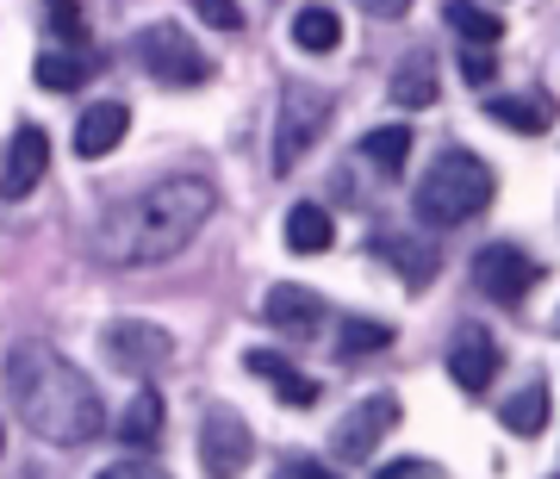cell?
<instances>
[{"instance_id": "1", "label": "cell", "mask_w": 560, "mask_h": 479, "mask_svg": "<svg viewBox=\"0 0 560 479\" xmlns=\"http://www.w3.org/2000/svg\"><path fill=\"white\" fill-rule=\"evenodd\" d=\"M219 212V194L206 175H162L143 194L119 200L94 231V256L113 268H150V261L180 256Z\"/></svg>"}, {"instance_id": "2", "label": "cell", "mask_w": 560, "mask_h": 479, "mask_svg": "<svg viewBox=\"0 0 560 479\" xmlns=\"http://www.w3.org/2000/svg\"><path fill=\"white\" fill-rule=\"evenodd\" d=\"M7 393L32 423V436L57 442V448H88L106 430V405L94 379L75 361H62L50 342H20L7 349Z\"/></svg>"}, {"instance_id": "3", "label": "cell", "mask_w": 560, "mask_h": 479, "mask_svg": "<svg viewBox=\"0 0 560 479\" xmlns=\"http://www.w3.org/2000/svg\"><path fill=\"white\" fill-rule=\"evenodd\" d=\"M486 206H492V168H486L474 150H442V156L418 175V194H411V212H418L430 231L480 219Z\"/></svg>"}, {"instance_id": "4", "label": "cell", "mask_w": 560, "mask_h": 479, "mask_svg": "<svg viewBox=\"0 0 560 479\" xmlns=\"http://www.w3.org/2000/svg\"><path fill=\"white\" fill-rule=\"evenodd\" d=\"M324 125H330V94L312 87V81H287L280 87V113H275V175H293L312 156Z\"/></svg>"}, {"instance_id": "5", "label": "cell", "mask_w": 560, "mask_h": 479, "mask_svg": "<svg viewBox=\"0 0 560 479\" xmlns=\"http://www.w3.org/2000/svg\"><path fill=\"white\" fill-rule=\"evenodd\" d=\"M138 62L162 81V87H200V81H212L206 50L187 38L180 25H143L138 32Z\"/></svg>"}, {"instance_id": "6", "label": "cell", "mask_w": 560, "mask_h": 479, "mask_svg": "<svg viewBox=\"0 0 560 479\" xmlns=\"http://www.w3.org/2000/svg\"><path fill=\"white\" fill-rule=\"evenodd\" d=\"M536 256L529 249H517V243H486L480 256H474V287H480L492 305H523L529 293H536Z\"/></svg>"}, {"instance_id": "7", "label": "cell", "mask_w": 560, "mask_h": 479, "mask_svg": "<svg viewBox=\"0 0 560 479\" xmlns=\"http://www.w3.org/2000/svg\"><path fill=\"white\" fill-rule=\"evenodd\" d=\"M393 430H399V399H393V393H374V399L349 405V418L330 430V455L349 460V467H361Z\"/></svg>"}, {"instance_id": "8", "label": "cell", "mask_w": 560, "mask_h": 479, "mask_svg": "<svg viewBox=\"0 0 560 479\" xmlns=\"http://www.w3.org/2000/svg\"><path fill=\"white\" fill-rule=\"evenodd\" d=\"M101 349H106L113 367H125V374H156L162 361L175 355V337L150 318H119V324H106Z\"/></svg>"}, {"instance_id": "9", "label": "cell", "mask_w": 560, "mask_h": 479, "mask_svg": "<svg viewBox=\"0 0 560 479\" xmlns=\"http://www.w3.org/2000/svg\"><path fill=\"white\" fill-rule=\"evenodd\" d=\"M492 374H499V337L486 324H460L455 337H448V379L467 399H480L486 386H492Z\"/></svg>"}, {"instance_id": "10", "label": "cell", "mask_w": 560, "mask_h": 479, "mask_svg": "<svg viewBox=\"0 0 560 479\" xmlns=\"http://www.w3.org/2000/svg\"><path fill=\"white\" fill-rule=\"evenodd\" d=\"M200 460L206 474H243L249 460H256V436H249V423L237 418V411H206L200 423Z\"/></svg>"}, {"instance_id": "11", "label": "cell", "mask_w": 560, "mask_h": 479, "mask_svg": "<svg viewBox=\"0 0 560 479\" xmlns=\"http://www.w3.org/2000/svg\"><path fill=\"white\" fill-rule=\"evenodd\" d=\"M44 168H50V138L38 125H20L13 143H7V156H0V200H25L44 180Z\"/></svg>"}, {"instance_id": "12", "label": "cell", "mask_w": 560, "mask_h": 479, "mask_svg": "<svg viewBox=\"0 0 560 479\" xmlns=\"http://www.w3.org/2000/svg\"><path fill=\"white\" fill-rule=\"evenodd\" d=\"M261 318L275 324L280 337H318L324 330V300L312 293V287H293V280H280V287H268V300H261Z\"/></svg>"}, {"instance_id": "13", "label": "cell", "mask_w": 560, "mask_h": 479, "mask_svg": "<svg viewBox=\"0 0 560 479\" xmlns=\"http://www.w3.org/2000/svg\"><path fill=\"white\" fill-rule=\"evenodd\" d=\"M243 367H249L261 386H275V399L293 405V411H312V405H318V379L300 374V367H293L287 355H275V349H249V355H243Z\"/></svg>"}, {"instance_id": "14", "label": "cell", "mask_w": 560, "mask_h": 479, "mask_svg": "<svg viewBox=\"0 0 560 479\" xmlns=\"http://www.w3.org/2000/svg\"><path fill=\"white\" fill-rule=\"evenodd\" d=\"M125 131H131V106L125 101H94L88 113H81V125H75V156H113L125 143Z\"/></svg>"}, {"instance_id": "15", "label": "cell", "mask_w": 560, "mask_h": 479, "mask_svg": "<svg viewBox=\"0 0 560 479\" xmlns=\"http://www.w3.org/2000/svg\"><path fill=\"white\" fill-rule=\"evenodd\" d=\"M393 268L405 274V287H430V274L442 268V256H436V243L430 237H411V231H381V243H374Z\"/></svg>"}, {"instance_id": "16", "label": "cell", "mask_w": 560, "mask_h": 479, "mask_svg": "<svg viewBox=\"0 0 560 479\" xmlns=\"http://www.w3.org/2000/svg\"><path fill=\"white\" fill-rule=\"evenodd\" d=\"M486 119H499L504 131H523V138H541L555 125V101L548 94H492Z\"/></svg>"}, {"instance_id": "17", "label": "cell", "mask_w": 560, "mask_h": 479, "mask_svg": "<svg viewBox=\"0 0 560 479\" xmlns=\"http://www.w3.org/2000/svg\"><path fill=\"white\" fill-rule=\"evenodd\" d=\"M442 81H436V57L430 50H411V57L393 69V101L411 106V113H423V106H436Z\"/></svg>"}, {"instance_id": "18", "label": "cell", "mask_w": 560, "mask_h": 479, "mask_svg": "<svg viewBox=\"0 0 560 479\" xmlns=\"http://www.w3.org/2000/svg\"><path fill=\"white\" fill-rule=\"evenodd\" d=\"M330 243H337V224H330L324 206L300 200L293 212H287V249H293V256H324Z\"/></svg>"}, {"instance_id": "19", "label": "cell", "mask_w": 560, "mask_h": 479, "mask_svg": "<svg viewBox=\"0 0 560 479\" xmlns=\"http://www.w3.org/2000/svg\"><path fill=\"white\" fill-rule=\"evenodd\" d=\"M504 430L523 436V442L548 430V379H523L517 393L504 399Z\"/></svg>"}, {"instance_id": "20", "label": "cell", "mask_w": 560, "mask_h": 479, "mask_svg": "<svg viewBox=\"0 0 560 479\" xmlns=\"http://www.w3.org/2000/svg\"><path fill=\"white\" fill-rule=\"evenodd\" d=\"M442 20H448V32H455L460 44H499L504 38V20L492 7H480V0H448Z\"/></svg>"}, {"instance_id": "21", "label": "cell", "mask_w": 560, "mask_h": 479, "mask_svg": "<svg viewBox=\"0 0 560 479\" xmlns=\"http://www.w3.org/2000/svg\"><path fill=\"white\" fill-rule=\"evenodd\" d=\"M293 44H300L305 57H330L342 44L337 13H330V7H300V13H293Z\"/></svg>"}, {"instance_id": "22", "label": "cell", "mask_w": 560, "mask_h": 479, "mask_svg": "<svg viewBox=\"0 0 560 479\" xmlns=\"http://www.w3.org/2000/svg\"><path fill=\"white\" fill-rule=\"evenodd\" d=\"M361 156L374 162L381 175H405V162H411V125H381V131H368V138H361Z\"/></svg>"}, {"instance_id": "23", "label": "cell", "mask_w": 560, "mask_h": 479, "mask_svg": "<svg viewBox=\"0 0 560 479\" xmlns=\"http://www.w3.org/2000/svg\"><path fill=\"white\" fill-rule=\"evenodd\" d=\"M119 436L131 442V448H156V442H162V393H150V386H143L138 399L125 405Z\"/></svg>"}, {"instance_id": "24", "label": "cell", "mask_w": 560, "mask_h": 479, "mask_svg": "<svg viewBox=\"0 0 560 479\" xmlns=\"http://www.w3.org/2000/svg\"><path fill=\"white\" fill-rule=\"evenodd\" d=\"M32 75H38L44 94H75L81 81H88V57L81 50H44Z\"/></svg>"}, {"instance_id": "25", "label": "cell", "mask_w": 560, "mask_h": 479, "mask_svg": "<svg viewBox=\"0 0 560 479\" xmlns=\"http://www.w3.org/2000/svg\"><path fill=\"white\" fill-rule=\"evenodd\" d=\"M386 342H393V324H381V318H349V324H342V337H337V355L355 361V355H374V349H386Z\"/></svg>"}, {"instance_id": "26", "label": "cell", "mask_w": 560, "mask_h": 479, "mask_svg": "<svg viewBox=\"0 0 560 479\" xmlns=\"http://www.w3.org/2000/svg\"><path fill=\"white\" fill-rule=\"evenodd\" d=\"M44 25L57 32L62 44H88V20H81V0H44Z\"/></svg>"}, {"instance_id": "27", "label": "cell", "mask_w": 560, "mask_h": 479, "mask_svg": "<svg viewBox=\"0 0 560 479\" xmlns=\"http://www.w3.org/2000/svg\"><path fill=\"white\" fill-rule=\"evenodd\" d=\"M187 7H194L212 32H243V7L237 0H187Z\"/></svg>"}, {"instance_id": "28", "label": "cell", "mask_w": 560, "mask_h": 479, "mask_svg": "<svg viewBox=\"0 0 560 479\" xmlns=\"http://www.w3.org/2000/svg\"><path fill=\"white\" fill-rule=\"evenodd\" d=\"M492 75H499V69H492V44H460V81L486 87Z\"/></svg>"}, {"instance_id": "29", "label": "cell", "mask_w": 560, "mask_h": 479, "mask_svg": "<svg viewBox=\"0 0 560 479\" xmlns=\"http://www.w3.org/2000/svg\"><path fill=\"white\" fill-rule=\"evenodd\" d=\"M430 474H436L430 460H386V467H381L374 479H430Z\"/></svg>"}, {"instance_id": "30", "label": "cell", "mask_w": 560, "mask_h": 479, "mask_svg": "<svg viewBox=\"0 0 560 479\" xmlns=\"http://www.w3.org/2000/svg\"><path fill=\"white\" fill-rule=\"evenodd\" d=\"M361 13H374V20H405L411 13V0H355Z\"/></svg>"}, {"instance_id": "31", "label": "cell", "mask_w": 560, "mask_h": 479, "mask_svg": "<svg viewBox=\"0 0 560 479\" xmlns=\"http://www.w3.org/2000/svg\"><path fill=\"white\" fill-rule=\"evenodd\" d=\"M555 324H560V318H555Z\"/></svg>"}]
</instances>
